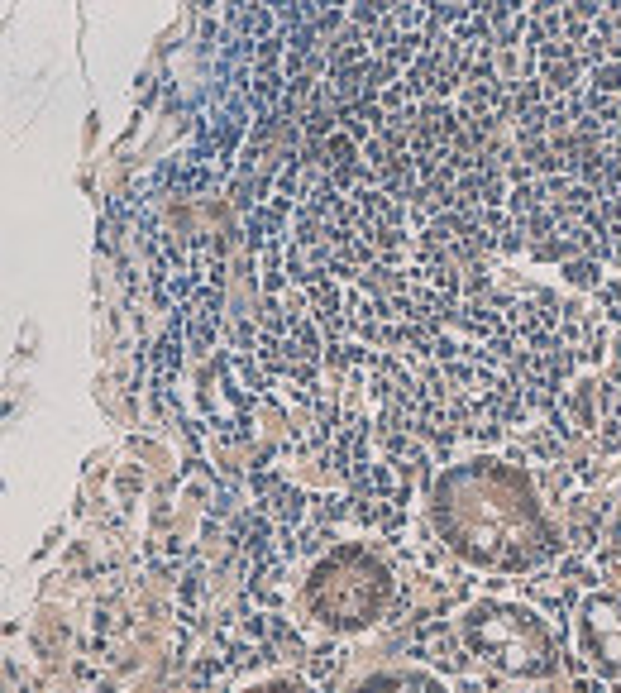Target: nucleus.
Wrapping results in <instances>:
<instances>
[{
  "instance_id": "f257e3e1",
  "label": "nucleus",
  "mask_w": 621,
  "mask_h": 693,
  "mask_svg": "<svg viewBox=\"0 0 621 693\" xmlns=\"http://www.w3.org/2000/svg\"><path fill=\"white\" fill-rule=\"evenodd\" d=\"M588 627L598 631V636L621 631V603H612V598H593V603H588Z\"/></svg>"
}]
</instances>
